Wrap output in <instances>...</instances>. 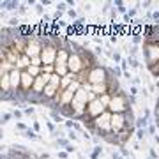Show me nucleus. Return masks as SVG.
<instances>
[{
    "label": "nucleus",
    "mask_w": 159,
    "mask_h": 159,
    "mask_svg": "<svg viewBox=\"0 0 159 159\" xmlns=\"http://www.w3.org/2000/svg\"><path fill=\"white\" fill-rule=\"evenodd\" d=\"M12 85H18V74L12 73Z\"/></svg>",
    "instance_id": "obj_2"
},
{
    "label": "nucleus",
    "mask_w": 159,
    "mask_h": 159,
    "mask_svg": "<svg viewBox=\"0 0 159 159\" xmlns=\"http://www.w3.org/2000/svg\"><path fill=\"white\" fill-rule=\"evenodd\" d=\"M21 81H23V89H29L30 85H32V76H30V74H23L21 76Z\"/></svg>",
    "instance_id": "obj_1"
}]
</instances>
